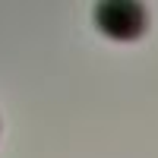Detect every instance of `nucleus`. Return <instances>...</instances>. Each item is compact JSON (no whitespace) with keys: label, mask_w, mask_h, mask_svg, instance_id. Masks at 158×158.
<instances>
[{"label":"nucleus","mask_w":158,"mask_h":158,"mask_svg":"<svg viewBox=\"0 0 158 158\" xmlns=\"http://www.w3.org/2000/svg\"><path fill=\"white\" fill-rule=\"evenodd\" d=\"M95 25L114 41H133L146 32L149 13L136 0H104L95 6Z\"/></svg>","instance_id":"f257e3e1"}]
</instances>
